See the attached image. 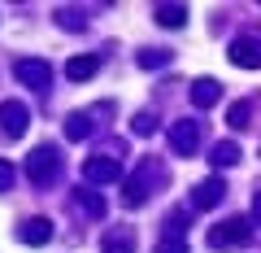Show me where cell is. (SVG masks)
Here are the masks:
<instances>
[{"mask_svg":"<svg viewBox=\"0 0 261 253\" xmlns=\"http://www.w3.org/2000/svg\"><path fill=\"white\" fill-rule=\"evenodd\" d=\"M248 240H252V218H226V223L209 227V249H218V253L244 249Z\"/></svg>","mask_w":261,"mask_h":253,"instance_id":"6da1fadb","label":"cell"},{"mask_svg":"<svg viewBox=\"0 0 261 253\" xmlns=\"http://www.w3.org/2000/svg\"><path fill=\"white\" fill-rule=\"evenodd\" d=\"M57 166H61V157H57L53 144H39V149H31V153H27V179H31V183H39V188L53 183Z\"/></svg>","mask_w":261,"mask_h":253,"instance_id":"7a4b0ae2","label":"cell"},{"mask_svg":"<svg viewBox=\"0 0 261 253\" xmlns=\"http://www.w3.org/2000/svg\"><path fill=\"white\" fill-rule=\"evenodd\" d=\"M31 127V109L22 101H0V135L5 140H18V135H27Z\"/></svg>","mask_w":261,"mask_h":253,"instance_id":"3957f363","label":"cell"},{"mask_svg":"<svg viewBox=\"0 0 261 253\" xmlns=\"http://www.w3.org/2000/svg\"><path fill=\"white\" fill-rule=\"evenodd\" d=\"M13 75H18V83L35 87V92H48V87H53V66L39 61V57H22L18 66H13Z\"/></svg>","mask_w":261,"mask_h":253,"instance_id":"277c9868","label":"cell"},{"mask_svg":"<svg viewBox=\"0 0 261 253\" xmlns=\"http://www.w3.org/2000/svg\"><path fill=\"white\" fill-rule=\"evenodd\" d=\"M170 144H174L178 157H192L196 144H200V122H196V118H178V122H170Z\"/></svg>","mask_w":261,"mask_h":253,"instance_id":"5b68a950","label":"cell"},{"mask_svg":"<svg viewBox=\"0 0 261 253\" xmlns=\"http://www.w3.org/2000/svg\"><path fill=\"white\" fill-rule=\"evenodd\" d=\"M226 57H231V66H240V70H261V39H252V35L231 39Z\"/></svg>","mask_w":261,"mask_h":253,"instance_id":"8992f818","label":"cell"},{"mask_svg":"<svg viewBox=\"0 0 261 253\" xmlns=\"http://www.w3.org/2000/svg\"><path fill=\"white\" fill-rule=\"evenodd\" d=\"M222 197H226L222 175H214V179H205V183H196V188H192V205H196V210H214V205H222Z\"/></svg>","mask_w":261,"mask_h":253,"instance_id":"52a82bcc","label":"cell"},{"mask_svg":"<svg viewBox=\"0 0 261 253\" xmlns=\"http://www.w3.org/2000/svg\"><path fill=\"white\" fill-rule=\"evenodd\" d=\"M83 179L100 188V183H113V179H122V170H118V162H113V157H87Z\"/></svg>","mask_w":261,"mask_h":253,"instance_id":"ba28073f","label":"cell"},{"mask_svg":"<svg viewBox=\"0 0 261 253\" xmlns=\"http://www.w3.org/2000/svg\"><path fill=\"white\" fill-rule=\"evenodd\" d=\"M18 240H22V244H35V249H39V244H48V240H53V223H48L44 214L27 218V223L18 227Z\"/></svg>","mask_w":261,"mask_h":253,"instance_id":"9c48e42d","label":"cell"},{"mask_svg":"<svg viewBox=\"0 0 261 253\" xmlns=\"http://www.w3.org/2000/svg\"><path fill=\"white\" fill-rule=\"evenodd\" d=\"M222 101V83L218 79H196L192 83V105L196 109H209V105H218Z\"/></svg>","mask_w":261,"mask_h":253,"instance_id":"30bf717a","label":"cell"},{"mask_svg":"<svg viewBox=\"0 0 261 253\" xmlns=\"http://www.w3.org/2000/svg\"><path fill=\"white\" fill-rule=\"evenodd\" d=\"M96 70H100L96 53H83V57H70V61H65V79H70V83H83V79H92Z\"/></svg>","mask_w":261,"mask_h":253,"instance_id":"8fae6325","label":"cell"},{"mask_svg":"<svg viewBox=\"0 0 261 253\" xmlns=\"http://www.w3.org/2000/svg\"><path fill=\"white\" fill-rule=\"evenodd\" d=\"M100 249H105V253H135V232H130V227L105 232V236H100Z\"/></svg>","mask_w":261,"mask_h":253,"instance_id":"7c38bea8","label":"cell"},{"mask_svg":"<svg viewBox=\"0 0 261 253\" xmlns=\"http://www.w3.org/2000/svg\"><path fill=\"white\" fill-rule=\"evenodd\" d=\"M144 201H148V188H144L135 175H130V179H122V205H126V210H140Z\"/></svg>","mask_w":261,"mask_h":253,"instance_id":"4fadbf2b","label":"cell"},{"mask_svg":"<svg viewBox=\"0 0 261 253\" xmlns=\"http://www.w3.org/2000/svg\"><path fill=\"white\" fill-rule=\"evenodd\" d=\"M74 201L83 205V214L105 218V197H100V192H92V188H74Z\"/></svg>","mask_w":261,"mask_h":253,"instance_id":"5bb4252c","label":"cell"},{"mask_svg":"<svg viewBox=\"0 0 261 253\" xmlns=\"http://www.w3.org/2000/svg\"><path fill=\"white\" fill-rule=\"evenodd\" d=\"M240 157H244V153H240V144H235V140H222V144H214V153H209V162H214L218 170H222V166H235Z\"/></svg>","mask_w":261,"mask_h":253,"instance_id":"9a60e30c","label":"cell"},{"mask_svg":"<svg viewBox=\"0 0 261 253\" xmlns=\"http://www.w3.org/2000/svg\"><path fill=\"white\" fill-rule=\"evenodd\" d=\"M183 22H187V5H157V27L178 31Z\"/></svg>","mask_w":261,"mask_h":253,"instance_id":"2e32d148","label":"cell"},{"mask_svg":"<svg viewBox=\"0 0 261 253\" xmlns=\"http://www.w3.org/2000/svg\"><path fill=\"white\" fill-rule=\"evenodd\" d=\"M92 127H96V122L87 118V113H70V118H65V135H70V140H87Z\"/></svg>","mask_w":261,"mask_h":253,"instance_id":"e0dca14e","label":"cell"},{"mask_svg":"<svg viewBox=\"0 0 261 253\" xmlns=\"http://www.w3.org/2000/svg\"><path fill=\"white\" fill-rule=\"evenodd\" d=\"M248 118H252V105H248V101H235L231 109H226V122H231L235 131H240V127H248Z\"/></svg>","mask_w":261,"mask_h":253,"instance_id":"ac0fdd59","label":"cell"},{"mask_svg":"<svg viewBox=\"0 0 261 253\" xmlns=\"http://www.w3.org/2000/svg\"><path fill=\"white\" fill-rule=\"evenodd\" d=\"M57 27H65V31H83L87 22H83V13H79V9H57Z\"/></svg>","mask_w":261,"mask_h":253,"instance_id":"d6986e66","label":"cell"},{"mask_svg":"<svg viewBox=\"0 0 261 253\" xmlns=\"http://www.w3.org/2000/svg\"><path fill=\"white\" fill-rule=\"evenodd\" d=\"M157 253H187V240H183V232H170V236H161Z\"/></svg>","mask_w":261,"mask_h":253,"instance_id":"ffe728a7","label":"cell"},{"mask_svg":"<svg viewBox=\"0 0 261 253\" xmlns=\"http://www.w3.org/2000/svg\"><path fill=\"white\" fill-rule=\"evenodd\" d=\"M166 61H170V53H161V48H144V53H140V66L144 70H157V66H166Z\"/></svg>","mask_w":261,"mask_h":253,"instance_id":"44dd1931","label":"cell"},{"mask_svg":"<svg viewBox=\"0 0 261 253\" xmlns=\"http://www.w3.org/2000/svg\"><path fill=\"white\" fill-rule=\"evenodd\" d=\"M130 127H135V135H152V131H157V118L144 109V113H135V118H130Z\"/></svg>","mask_w":261,"mask_h":253,"instance_id":"7402d4cb","label":"cell"},{"mask_svg":"<svg viewBox=\"0 0 261 253\" xmlns=\"http://www.w3.org/2000/svg\"><path fill=\"white\" fill-rule=\"evenodd\" d=\"M9 188H13V166L0 157V192H9Z\"/></svg>","mask_w":261,"mask_h":253,"instance_id":"603a6c76","label":"cell"},{"mask_svg":"<svg viewBox=\"0 0 261 253\" xmlns=\"http://www.w3.org/2000/svg\"><path fill=\"white\" fill-rule=\"evenodd\" d=\"M252 218H257V223H261V192H257V197H252Z\"/></svg>","mask_w":261,"mask_h":253,"instance_id":"cb8c5ba5","label":"cell"}]
</instances>
